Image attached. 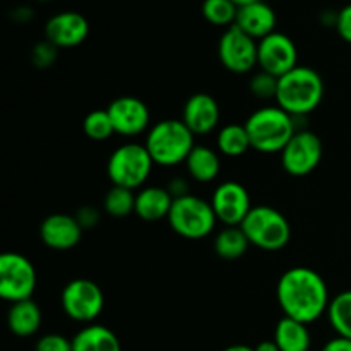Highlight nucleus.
<instances>
[{
	"label": "nucleus",
	"instance_id": "nucleus-1",
	"mask_svg": "<svg viewBox=\"0 0 351 351\" xmlns=\"http://www.w3.org/2000/svg\"><path fill=\"white\" fill-rule=\"evenodd\" d=\"M276 298L285 317L312 324L328 314L329 290L324 278L311 267H291L281 274Z\"/></svg>",
	"mask_w": 351,
	"mask_h": 351
},
{
	"label": "nucleus",
	"instance_id": "nucleus-2",
	"mask_svg": "<svg viewBox=\"0 0 351 351\" xmlns=\"http://www.w3.org/2000/svg\"><path fill=\"white\" fill-rule=\"evenodd\" d=\"M324 98L321 74L307 65H297L278 81L276 105L293 117H307Z\"/></svg>",
	"mask_w": 351,
	"mask_h": 351
},
{
	"label": "nucleus",
	"instance_id": "nucleus-3",
	"mask_svg": "<svg viewBox=\"0 0 351 351\" xmlns=\"http://www.w3.org/2000/svg\"><path fill=\"white\" fill-rule=\"evenodd\" d=\"M194 137L184 120L167 119L151 125L144 146L154 165L171 168L185 163L191 151L195 147Z\"/></svg>",
	"mask_w": 351,
	"mask_h": 351
},
{
	"label": "nucleus",
	"instance_id": "nucleus-4",
	"mask_svg": "<svg viewBox=\"0 0 351 351\" xmlns=\"http://www.w3.org/2000/svg\"><path fill=\"white\" fill-rule=\"evenodd\" d=\"M245 129L249 132L252 149L264 154L281 153L297 132L293 115L278 105L256 110L247 119Z\"/></svg>",
	"mask_w": 351,
	"mask_h": 351
},
{
	"label": "nucleus",
	"instance_id": "nucleus-5",
	"mask_svg": "<svg viewBox=\"0 0 351 351\" xmlns=\"http://www.w3.org/2000/svg\"><path fill=\"white\" fill-rule=\"evenodd\" d=\"M240 228L249 239L250 245L266 252L285 249L291 239V226L288 218L271 206H254Z\"/></svg>",
	"mask_w": 351,
	"mask_h": 351
},
{
	"label": "nucleus",
	"instance_id": "nucleus-6",
	"mask_svg": "<svg viewBox=\"0 0 351 351\" xmlns=\"http://www.w3.org/2000/svg\"><path fill=\"white\" fill-rule=\"evenodd\" d=\"M167 219L171 230L187 240L206 239L215 232L218 221L211 202L192 194L173 199V206Z\"/></svg>",
	"mask_w": 351,
	"mask_h": 351
},
{
	"label": "nucleus",
	"instance_id": "nucleus-7",
	"mask_svg": "<svg viewBox=\"0 0 351 351\" xmlns=\"http://www.w3.org/2000/svg\"><path fill=\"white\" fill-rule=\"evenodd\" d=\"M153 167L154 161L144 144L125 143L110 154L106 173L113 185L136 191L143 189Z\"/></svg>",
	"mask_w": 351,
	"mask_h": 351
},
{
	"label": "nucleus",
	"instance_id": "nucleus-8",
	"mask_svg": "<svg viewBox=\"0 0 351 351\" xmlns=\"http://www.w3.org/2000/svg\"><path fill=\"white\" fill-rule=\"evenodd\" d=\"M60 304L62 311L69 319L81 324H93L101 315L105 307V295L95 281L77 278L69 281L64 287Z\"/></svg>",
	"mask_w": 351,
	"mask_h": 351
},
{
	"label": "nucleus",
	"instance_id": "nucleus-9",
	"mask_svg": "<svg viewBox=\"0 0 351 351\" xmlns=\"http://www.w3.org/2000/svg\"><path fill=\"white\" fill-rule=\"evenodd\" d=\"M36 288V269L26 256L3 252L0 256V297L16 304L29 300Z\"/></svg>",
	"mask_w": 351,
	"mask_h": 351
},
{
	"label": "nucleus",
	"instance_id": "nucleus-10",
	"mask_svg": "<svg viewBox=\"0 0 351 351\" xmlns=\"http://www.w3.org/2000/svg\"><path fill=\"white\" fill-rule=\"evenodd\" d=\"M281 167L293 177H305L319 167L322 160V141L308 129L297 130L280 153Z\"/></svg>",
	"mask_w": 351,
	"mask_h": 351
},
{
	"label": "nucleus",
	"instance_id": "nucleus-11",
	"mask_svg": "<svg viewBox=\"0 0 351 351\" xmlns=\"http://www.w3.org/2000/svg\"><path fill=\"white\" fill-rule=\"evenodd\" d=\"M218 55L226 71L247 74L257 65V40L233 24L219 38Z\"/></svg>",
	"mask_w": 351,
	"mask_h": 351
},
{
	"label": "nucleus",
	"instance_id": "nucleus-12",
	"mask_svg": "<svg viewBox=\"0 0 351 351\" xmlns=\"http://www.w3.org/2000/svg\"><path fill=\"white\" fill-rule=\"evenodd\" d=\"M257 65L276 77L288 74L298 65V51L293 40L285 33H271L257 41Z\"/></svg>",
	"mask_w": 351,
	"mask_h": 351
},
{
	"label": "nucleus",
	"instance_id": "nucleus-13",
	"mask_svg": "<svg viewBox=\"0 0 351 351\" xmlns=\"http://www.w3.org/2000/svg\"><path fill=\"white\" fill-rule=\"evenodd\" d=\"M211 206L218 221L225 226H240L250 209L254 208L250 194L242 184L226 180L215 189L211 197Z\"/></svg>",
	"mask_w": 351,
	"mask_h": 351
},
{
	"label": "nucleus",
	"instance_id": "nucleus-14",
	"mask_svg": "<svg viewBox=\"0 0 351 351\" xmlns=\"http://www.w3.org/2000/svg\"><path fill=\"white\" fill-rule=\"evenodd\" d=\"M115 134L125 137L139 136L151 129V113L146 103L136 96H120L108 105Z\"/></svg>",
	"mask_w": 351,
	"mask_h": 351
},
{
	"label": "nucleus",
	"instance_id": "nucleus-15",
	"mask_svg": "<svg viewBox=\"0 0 351 351\" xmlns=\"http://www.w3.org/2000/svg\"><path fill=\"white\" fill-rule=\"evenodd\" d=\"M89 34V23L82 14L65 10L51 16L45 26L47 41L57 48H74L81 45Z\"/></svg>",
	"mask_w": 351,
	"mask_h": 351
},
{
	"label": "nucleus",
	"instance_id": "nucleus-16",
	"mask_svg": "<svg viewBox=\"0 0 351 351\" xmlns=\"http://www.w3.org/2000/svg\"><path fill=\"white\" fill-rule=\"evenodd\" d=\"M82 226L77 218L64 213L47 216L40 225V239L51 250H71L81 242Z\"/></svg>",
	"mask_w": 351,
	"mask_h": 351
},
{
	"label": "nucleus",
	"instance_id": "nucleus-17",
	"mask_svg": "<svg viewBox=\"0 0 351 351\" xmlns=\"http://www.w3.org/2000/svg\"><path fill=\"white\" fill-rule=\"evenodd\" d=\"M221 112L219 105L211 95L197 93L187 99L182 113V120L189 127L194 136H206L211 134L219 125Z\"/></svg>",
	"mask_w": 351,
	"mask_h": 351
},
{
	"label": "nucleus",
	"instance_id": "nucleus-18",
	"mask_svg": "<svg viewBox=\"0 0 351 351\" xmlns=\"http://www.w3.org/2000/svg\"><path fill=\"white\" fill-rule=\"evenodd\" d=\"M276 12H274L273 7L259 0V2L239 7L235 24L243 33L252 36L254 40L261 41L263 38L269 36L271 33L276 31Z\"/></svg>",
	"mask_w": 351,
	"mask_h": 351
},
{
	"label": "nucleus",
	"instance_id": "nucleus-19",
	"mask_svg": "<svg viewBox=\"0 0 351 351\" xmlns=\"http://www.w3.org/2000/svg\"><path fill=\"white\" fill-rule=\"evenodd\" d=\"M173 206V195L167 187L149 185L143 187L136 194V215L143 221L156 223L163 218H168L170 209Z\"/></svg>",
	"mask_w": 351,
	"mask_h": 351
},
{
	"label": "nucleus",
	"instance_id": "nucleus-20",
	"mask_svg": "<svg viewBox=\"0 0 351 351\" xmlns=\"http://www.w3.org/2000/svg\"><path fill=\"white\" fill-rule=\"evenodd\" d=\"M41 321H43L41 308L31 298L10 304L7 326H9V331L17 338H31L36 335L41 328Z\"/></svg>",
	"mask_w": 351,
	"mask_h": 351
},
{
	"label": "nucleus",
	"instance_id": "nucleus-21",
	"mask_svg": "<svg viewBox=\"0 0 351 351\" xmlns=\"http://www.w3.org/2000/svg\"><path fill=\"white\" fill-rule=\"evenodd\" d=\"M185 167H187V171L192 177V180L201 182V184H209V182L216 180L219 171H221L219 151L213 149L209 146H202V144H195V147L191 151L187 160H185Z\"/></svg>",
	"mask_w": 351,
	"mask_h": 351
},
{
	"label": "nucleus",
	"instance_id": "nucleus-22",
	"mask_svg": "<svg viewBox=\"0 0 351 351\" xmlns=\"http://www.w3.org/2000/svg\"><path fill=\"white\" fill-rule=\"evenodd\" d=\"M72 351H122V345L110 328L88 324L72 338Z\"/></svg>",
	"mask_w": 351,
	"mask_h": 351
},
{
	"label": "nucleus",
	"instance_id": "nucleus-23",
	"mask_svg": "<svg viewBox=\"0 0 351 351\" xmlns=\"http://www.w3.org/2000/svg\"><path fill=\"white\" fill-rule=\"evenodd\" d=\"M273 339L280 351H308L312 345L308 326L290 317H283L278 322Z\"/></svg>",
	"mask_w": 351,
	"mask_h": 351
},
{
	"label": "nucleus",
	"instance_id": "nucleus-24",
	"mask_svg": "<svg viewBox=\"0 0 351 351\" xmlns=\"http://www.w3.org/2000/svg\"><path fill=\"white\" fill-rule=\"evenodd\" d=\"M216 146L219 153L228 158L243 156L247 151L252 149L245 123H228L221 127L216 137Z\"/></svg>",
	"mask_w": 351,
	"mask_h": 351
},
{
	"label": "nucleus",
	"instance_id": "nucleus-25",
	"mask_svg": "<svg viewBox=\"0 0 351 351\" xmlns=\"http://www.w3.org/2000/svg\"><path fill=\"white\" fill-rule=\"evenodd\" d=\"M250 242L240 226H225L215 239V252L225 261H237L245 256Z\"/></svg>",
	"mask_w": 351,
	"mask_h": 351
},
{
	"label": "nucleus",
	"instance_id": "nucleus-26",
	"mask_svg": "<svg viewBox=\"0 0 351 351\" xmlns=\"http://www.w3.org/2000/svg\"><path fill=\"white\" fill-rule=\"evenodd\" d=\"M328 319L336 335L351 339V290L341 291L331 298Z\"/></svg>",
	"mask_w": 351,
	"mask_h": 351
},
{
	"label": "nucleus",
	"instance_id": "nucleus-27",
	"mask_svg": "<svg viewBox=\"0 0 351 351\" xmlns=\"http://www.w3.org/2000/svg\"><path fill=\"white\" fill-rule=\"evenodd\" d=\"M103 208L113 218H125L136 211V194L125 187L113 185L103 199Z\"/></svg>",
	"mask_w": 351,
	"mask_h": 351
},
{
	"label": "nucleus",
	"instance_id": "nucleus-28",
	"mask_svg": "<svg viewBox=\"0 0 351 351\" xmlns=\"http://www.w3.org/2000/svg\"><path fill=\"white\" fill-rule=\"evenodd\" d=\"M239 14V7L232 0H204L202 16L215 26H233Z\"/></svg>",
	"mask_w": 351,
	"mask_h": 351
},
{
	"label": "nucleus",
	"instance_id": "nucleus-29",
	"mask_svg": "<svg viewBox=\"0 0 351 351\" xmlns=\"http://www.w3.org/2000/svg\"><path fill=\"white\" fill-rule=\"evenodd\" d=\"M82 129H84L86 136L91 141H96V143L110 139L115 134L108 110H93V112H89L86 115L84 122H82Z\"/></svg>",
	"mask_w": 351,
	"mask_h": 351
},
{
	"label": "nucleus",
	"instance_id": "nucleus-30",
	"mask_svg": "<svg viewBox=\"0 0 351 351\" xmlns=\"http://www.w3.org/2000/svg\"><path fill=\"white\" fill-rule=\"evenodd\" d=\"M278 81H280V77H276V75L267 74V72L264 71L257 72V74H254L252 79H250V93L259 99L276 98Z\"/></svg>",
	"mask_w": 351,
	"mask_h": 351
},
{
	"label": "nucleus",
	"instance_id": "nucleus-31",
	"mask_svg": "<svg viewBox=\"0 0 351 351\" xmlns=\"http://www.w3.org/2000/svg\"><path fill=\"white\" fill-rule=\"evenodd\" d=\"M34 351H72V339L65 338L64 335L50 332L38 339Z\"/></svg>",
	"mask_w": 351,
	"mask_h": 351
},
{
	"label": "nucleus",
	"instance_id": "nucleus-32",
	"mask_svg": "<svg viewBox=\"0 0 351 351\" xmlns=\"http://www.w3.org/2000/svg\"><path fill=\"white\" fill-rule=\"evenodd\" d=\"M33 64L38 69H48L55 60H57V47L51 45L50 41H43V43H38L33 48Z\"/></svg>",
	"mask_w": 351,
	"mask_h": 351
},
{
	"label": "nucleus",
	"instance_id": "nucleus-33",
	"mask_svg": "<svg viewBox=\"0 0 351 351\" xmlns=\"http://www.w3.org/2000/svg\"><path fill=\"white\" fill-rule=\"evenodd\" d=\"M335 26L339 36H341L346 43H351V3L343 7V9L336 14Z\"/></svg>",
	"mask_w": 351,
	"mask_h": 351
},
{
	"label": "nucleus",
	"instance_id": "nucleus-34",
	"mask_svg": "<svg viewBox=\"0 0 351 351\" xmlns=\"http://www.w3.org/2000/svg\"><path fill=\"white\" fill-rule=\"evenodd\" d=\"M75 218H77L79 225L82 226V230H88V228H93V226L98 225L99 213H98V209L91 208V206H86V208L79 209L77 215H75Z\"/></svg>",
	"mask_w": 351,
	"mask_h": 351
},
{
	"label": "nucleus",
	"instance_id": "nucleus-35",
	"mask_svg": "<svg viewBox=\"0 0 351 351\" xmlns=\"http://www.w3.org/2000/svg\"><path fill=\"white\" fill-rule=\"evenodd\" d=\"M321 351H351V339L336 336V338L329 339Z\"/></svg>",
	"mask_w": 351,
	"mask_h": 351
},
{
	"label": "nucleus",
	"instance_id": "nucleus-36",
	"mask_svg": "<svg viewBox=\"0 0 351 351\" xmlns=\"http://www.w3.org/2000/svg\"><path fill=\"white\" fill-rule=\"evenodd\" d=\"M168 192L173 195V199L184 197V195H189V185L187 182L182 180V178H177V180H171L170 185H168Z\"/></svg>",
	"mask_w": 351,
	"mask_h": 351
},
{
	"label": "nucleus",
	"instance_id": "nucleus-37",
	"mask_svg": "<svg viewBox=\"0 0 351 351\" xmlns=\"http://www.w3.org/2000/svg\"><path fill=\"white\" fill-rule=\"evenodd\" d=\"M254 350L256 351H280L274 339H264V341L257 343V345L254 346Z\"/></svg>",
	"mask_w": 351,
	"mask_h": 351
},
{
	"label": "nucleus",
	"instance_id": "nucleus-38",
	"mask_svg": "<svg viewBox=\"0 0 351 351\" xmlns=\"http://www.w3.org/2000/svg\"><path fill=\"white\" fill-rule=\"evenodd\" d=\"M223 351H256L254 346H247V345H232L228 348H225Z\"/></svg>",
	"mask_w": 351,
	"mask_h": 351
},
{
	"label": "nucleus",
	"instance_id": "nucleus-39",
	"mask_svg": "<svg viewBox=\"0 0 351 351\" xmlns=\"http://www.w3.org/2000/svg\"><path fill=\"white\" fill-rule=\"evenodd\" d=\"M237 7H243V5H249V3L254 2H259V0H232Z\"/></svg>",
	"mask_w": 351,
	"mask_h": 351
},
{
	"label": "nucleus",
	"instance_id": "nucleus-40",
	"mask_svg": "<svg viewBox=\"0 0 351 351\" xmlns=\"http://www.w3.org/2000/svg\"><path fill=\"white\" fill-rule=\"evenodd\" d=\"M40 2H47V0H40Z\"/></svg>",
	"mask_w": 351,
	"mask_h": 351
}]
</instances>
